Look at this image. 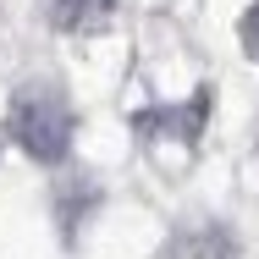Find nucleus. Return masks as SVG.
Instances as JSON below:
<instances>
[{"instance_id":"nucleus-3","label":"nucleus","mask_w":259,"mask_h":259,"mask_svg":"<svg viewBox=\"0 0 259 259\" xmlns=\"http://www.w3.org/2000/svg\"><path fill=\"white\" fill-rule=\"evenodd\" d=\"M243 45H248V55L259 61V0H254V11L243 17Z\"/></svg>"},{"instance_id":"nucleus-2","label":"nucleus","mask_w":259,"mask_h":259,"mask_svg":"<svg viewBox=\"0 0 259 259\" xmlns=\"http://www.w3.org/2000/svg\"><path fill=\"white\" fill-rule=\"evenodd\" d=\"M116 11V0H55V17L66 22V28H94Z\"/></svg>"},{"instance_id":"nucleus-1","label":"nucleus","mask_w":259,"mask_h":259,"mask_svg":"<svg viewBox=\"0 0 259 259\" xmlns=\"http://www.w3.org/2000/svg\"><path fill=\"white\" fill-rule=\"evenodd\" d=\"M11 138L39 160V165H55L72 149V110H66V94L55 83H22L17 100H11Z\"/></svg>"}]
</instances>
